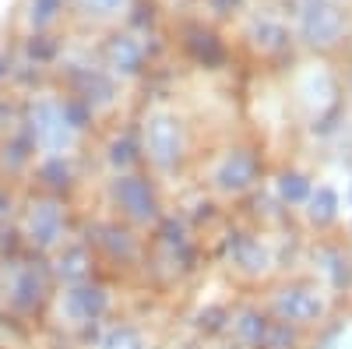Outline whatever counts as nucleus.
<instances>
[{"instance_id":"1","label":"nucleus","mask_w":352,"mask_h":349,"mask_svg":"<svg viewBox=\"0 0 352 349\" xmlns=\"http://www.w3.org/2000/svg\"><path fill=\"white\" fill-rule=\"evenodd\" d=\"M74 124L64 106L56 103H39L32 109V134H36V145L46 152H64L67 145L74 141Z\"/></svg>"},{"instance_id":"2","label":"nucleus","mask_w":352,"mask_h":349,"mask_svg":"<svg viewBox=\"0 0 352 349\" xmlns=\"http://www.w3.org/2000/svg\"><path fill=\"white\" fill-rule=\"evenodd\" d=\"M144 145H148V156L155 166H173L184 152V134H180V124L173 116L159 113L144 124Z\"/></svg>"},{"instance_id":"3","label":"nucleus","mask_w":352,"mask_h":349,"mask_svg":"<svg viewBox=\"0 0 352 349\" xmlns=\"http://www.w3.org/2000/svg\"><path fill=\"white\" fill-rule=\"evenodd\" d=\"M300 28H303V39H307V43H314V46H331V43H338L345 21H342L338 8L320 4V0H307V4H303V18H300Z\"/></svg>"},{"instance_id":"4","label":"nucleus","mask_w":352,"mask_h":349,"mask_svg":"<svg viewBox=\"0 0 352 349\" xmlns=\"http://www.w3.org/2000/svg\"><path fill=\"white\" fill-rule=\"evenodd\" d=\"M275 314L289 325H307V321H317L324 314V297L317 289H282L275 297Z\"/></svg>"},{"instance_id":"5","label":"nucleus","mask_w":352,"mask_h":349,"mask_svg":"<svg viewBox=\"0 0 352 349\" xmlns=\"http://www.w3.org/2000/svg\"><path fill=\"white\" fill-rule=\"evenodd\" d=\"M116 201H120L124 212L134 222H152L155 219V194H152L148 180H141V177H120V180H116Z\"/></svg>"},{"instance_id":"6","label":"nucleus","mask_w":352,"mask_h":349,"mask_svg":"<svg viewBox=\"0 0 352 349\" xmlns=\"http://www.w3.org/2000/svg\"><path fill=\"white\" fill-rule=\"evenodd\" d=\"M254 169L257 166H254V159L247 152H232L215 169V187L226 191V194H240V191H247L254 184Z\"/></svg>"},{"instance_id":"7","label":"nucleus","mask_w":352,"mask_h":349,"mask_svg":"<svg viewBox=\"0 0 352 349\" xmlns=\"http://www.w3.org/2000/svg\"><path fill=\"white\" fill-rule=\"evenodd\" d=\"M106 310V293L99 286H74L64 297V314L71 321H96Z\"/></svg>"},{"instance_id":"8","label":"nucleus","mask_w":352,"mask_h":349,"mask_svg":"<svg viewBox=\"0 0 352 349\" xmlns=\"http://www.w3.org/2000/svg\"><path fill=\"white\" fill-rule=\"evenodd\" d=\"M28 233H32V240L39 247H53L56 240H60L64 233V215L60 209L53 205V201H46V205H36L32 215H28Z\"/></svg>"},{"instance_id":"9","label":"nucleus","mask_w":352,"mask_h":349,"mask_svg":"<svg viewBox=\"0 0 352 349\" xmlns=\"http://www.w3.org/2000/svg\"><path fill=\"white\" fill-rule=\"evenodd\" d=\"M307 201H310V209H307L310 222H317V226L335 222V215H338V194H335L331 187H317V191H310Z\"/></svg>"},{"instance_id":"10","label":"nucleus","mask_w":352,"mask_h":349,"mask_svg":"<svg viewBox=\"0 0 352 349\" xmlns=\"http://www.w3.org/2000/svg\"><path fill=\"white\" fill-rule=\"evenodd\" d=\"M109 64L116 67V71H124V74H134L138 71V64H141V46L134 43V39H113V46H109Z\"/></svg>"},{"instance_id":"11","label":"nucleus","mask_w":352,"mask_h":349,"mask_svg":"<svg viewBox=\"0 0 352 349\" xmlns=\"http://www.w3.org/2000/svg\"><path fill=\"white\" fill-rule=\"evenodd\" d=\"M43 297V279L36 275V268H25L14 279V304L18 307H36Z\"/></svg>"},{"instance_id":"12","label":"nucleus","mask_w":352,"mask_h":349,"mask_svg":"<svg viewBox=\"0 0 352 349\" xmlns=\"http://www.w3.org/2000/svg\"><path fill=\"white\" fill-rule=\"evenodd\" d=\"M278 194H282V201L300 205V201L310 198V180L303 177V173H282L278 177Z\"/></svg>"},{"instance_id":"13","label":"nucleus","mask_w":352,"mask_h":349,"mask_svg":"<svg viewBox=\"0 0 352 349\" xmlns=\"http://www.w3.org/2000/svg\"><path fill=\"white\" fill-rule=\"evenodd\" d=\"M285 28L282 25H275V21H261V25H254V46H261V50H268V53H275V50H282L285 46Z\"/></svg>"},{"instance_id":"14","label":"nucleus","mask_w":352,"mask_h":349,"mask_svg":"<svg viewBox=\"0 0 352 349\" xmlns=\"http://www.w3.org/2000/svg\"><path fill=\"white\" fill-rule=\"evenodd\" d=\"M303 96H307L310 103H317V109H320V106H328L331 96H335L328 74H324V71H314V74L307 78V85H303Z\"/></svg>"},{"instance_id":"15","label":"nucleus","mask_w":352,"mask_h":349,"mask_svg":"<svg viewBox=\"0 0 352 349\" xmlns=\"http://www.w3.org/2000/svg\"><path fill=\"white\" fill-rule=\"evenodd\" d=\"M232 325H236V332H240L243 342H261L264 335H268V325H264L257 314H240Z\"/></svg>"},{"instance_id":"16","label":"nucleus","mask_w":352,"mask_h":349,"mask_svg":"<svg viewBox=\"0 0 352 349\" xmlns=\"http://www.w3.org/2000/svg\"><path fill=\"white\" fill-rule=\"evenodd\" d=\"M102 349H144V342H141V335L134 328H113L102 339Z\"/></svg>"},{"instance_id":"17","label":"nucleus","mask_w":352,"mask_h":349,"mask_svg":"<svg viewBox=\"0 0 352 349\" xmlns=\"http://www.w3.org/2000/svg\"><path fill=\"white\" fill-rule=\"evenodd\" d=\"M190 50L201 56V61H208V64H219V61H222V50H219L215 36H208V32H197V36L190 39Z\"/></svg>"},{"instance_id":"18","label":"nucleus","mask_w":352,"mask_h":349,"mask_svg":"<svg viewBox=\"0 0 352 349\" xmlns=\"http://www.w3.org/2000/svg\"><path fill=\"white\" fill-rule=\"evenodd\" d=\"M240 265L247 268V272H264V268H268V254H264V247L261 244H247L243 251H240Z\"/></svg>"},{"instance_id":"19","label":"nucleus","mask_w":352,"mask_h":349,"mask_svg":"<svg viewBox=\"0 0 352 349\" xmlns=\"http://www.w3.org/2000/svg\"><path fill=\"white\" fill-rule=\"evenodd\" d=\"M85 261H88V257H85V251H81V247L67 251V254L60 257V275H64V279H81V275H85V268H88Z\"/></svg>"},{"instance_id":"20","label":"nucleus","mask_w":352,"mask_h":349,"mask_svg":"<svg viewBox=\"0 0 352 349\" xmlns=\"http://www.w3.org/2000/svg\"><path fill=\"white\" fill-rule=\"evenodd\" d=\"M60 4H64V0H32V25L36 28L50 25L56 18V11H60Z\"/></svg>"},{"instance_id":"21","label":"nucleus","mask_w":352,"mask_h":349,"mask_svg":"<svg viewBox=\"0 0 352 349\" xmlns=\"http://www.w3.org/2000/svg\"><path fill=\"white\" fill-rule=\"evenodd\" d=\"M134 159V141L131 138H116L113 145H109V162L113 166H127Z\"/></svg>"},{"instance_id":"22","label":"nucleus","mask_w":352,"mask_h":349,"mask_svg":"<svg viewBox=\"0 0 352 349\" xmlns=\"http://www.w3.org/2000/svg\"><path fill=\"white\" fill-rule=\"evenodd\" d=\"M120 4H124V0H85V8H92V11H99V14L120 8Z\"/></svg>"},{"instance_id":"23","label":"nucleus","mask_w":352,"mask_h":349,"mask_svg":"<svg viewBox=\"0 0 352 349\" xmlns=\"http://www.w3.org/2000/svg\"><path fill=\"white\" fill-rule=\"evenodd\" d=\"M232 4H236V0H215V11H229Z\"/></svg>"},{"instance_id":"24","label":"nucleus","mask_w":352,"mask_h":349,"mask_svg":"<svg viewBox=\"0 0 352 349\" xmlns=\"http://www.w3.org/2000/svg\"><path fill=\"white\" fill-rule=\"evenodd\" d=\"M0 74H4V61H0Z\"/></svg>"}]
</instances>
